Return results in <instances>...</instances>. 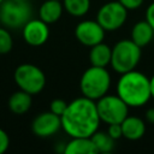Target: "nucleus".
<instances>
[{
  "label": "nucleus",
  "mask_w": 154,
  "mask_h": 154,
  "mask_svg": "<svg viewBox=\"0 0 154 154\" xmlns=\"http://www.w3.org/2000/svg\"><path fill=\"white\" fill-rule=\"evenodd\" d=\"M64 10L73 17H83L90 8V0H61Z\"/></svg>",
  "instance_id": "obj_19"
},
{
  "label": "nucleus",
  "mask_w": 154,
  "mask_h": 154,
  "mask_svg": "<svg viewBox=\"0 0 154 154\" xmlns=\"http://www.w3.org/2000/svg\"><path fill=\"white\" fill-rule=\"evenodd\" d=\"M150 82V93H152V99H154V75L149 78Z\"/></svg>",
  "instance_id": "obj_27"
},
{
  "label": "nucleus",
  "mask_w": 154,
  "mask_h": 154,
  "mask_svg": "<svg viewBox=\"0 0 154 154\" xmlns=\"http://www.w3.org/2000/svg\"><path fill=\"white\" fill-rule=\"evenodd\" d=\"M2 1H4V0H0V4H1V2H2Z\"/></svg>",
  "instance_id": "obj_28"
},
{
  "label": "nucleus",
  "mask_w": 154,
  "mask_h": 154,
  "mask_svg": "<svg viewBox=\"0 0 154 154\" xmlns=\"http://www.w3.org/2000/svg\"><path fill=\"white\" fill-rule=\"evenodd\" d=\"M106 30L100 25L97 20L85 19L79 22L75 28V37L79 43L85 47H93L105 38Z\"/></svg>",
  "instance_id": "obj_9"
},
{
  "label": "nucleus",
  "mask_w": 154,
  "mask_h": 154,
  "mask_svg": "<svg viewBox=\"0 0 154 154\" xmlns=\"http://www.w3.org/2000/svg\"><path fill=\"white\" fill-rule=\"evenodd\" d=\"M111 55H112V47L108 45L100 42L93 47H90L89 52V61L93 66L106 67L111 64Z\"/></svg>",
  "instance_id": "obj_17"
},
{
  "label": "nucleus",
  "mask_w": 154,
  "mask_h": 154,
  "mask_svg": "<svg viewBox=\"0 0 154 154\" xmlns=\"http://www.w3.org/2000/svg\"><path fill=\"white\" fill-rule=\"evenodd\" d=\"M153 37H154V30L146 19L135 23V25L131 28L130 38L141 48L149 45Z\"/></svg>",
  "instance_id": "obj_14"
},
{
  "label": "nucleus",
  "mask_w": 154,
  "mask_h": 154,
  "mask_svg": "<svg viewBox=\"0 0 154 154\" xmlns=\"http://www.w3.org/2000/svg\"><path fill=\"white\" fill-rule=\"evenodd\" d=\"M142 55V48L131 38H124L114 43L112 47L111 67L119 75L135 70Z\"/></svg>",
  "instance_id": "obj_4"
},
{
  "label": "nucleus",
  "mask_w": 154,
  "mask_h": 154,
  "mask_svg": "<svg viewBox=\"0 0 154 154\" xmlns=\"http://www.w3.org/2000/svg\"><path fill=\"white\" fill-rule=\"evenodd\" d=\"M32 105V95L24 91L18 90L14 91L8 99V108L14 114H24L26 113Z\"/></svg>",
  "instance_id": "obj_16"
},
{
  "label": "nucleus",
  "mask_w": 154,
  "mask_h": 154,
  "mask_svg": "<svg viewBox=\"0 0 154 154\" xmlns=\"http://www.w3.org/2000/svg\"><path fill=\"white\" fill-rule=\"evenodd\" d=\"M111 82V75L106 67L91 65L82 73L79 79L82 96L96 101L108 93Z\"/></svg>",
  "instance_id": "obj_3"
},
{
  "label": "nucleus",
  "mask_w": 154,
  "mask_h": 154,
  "mask_svg": "<svg viewBox=\"0 0 154 154\" xmlns=\"http://www.w3.org/2000/svg\"><path fill=\"white\" fill-rule=\"evenodd\" d=\"M60 119L61 129L70 137H90L99 130L101 123L96 102L85 96L69 102Z\"/></svg>",
  "instance_id": "obj_1"
},
{
  "label": "nucleus",
  "mask_w": 154,
  "mask_h": 154,
  "mask_svg": "<svg viewBox=\"0 0 154 154\" xmlns=\"http://www.w3.org/2000/svg\"><path fill=\"white\" fill-rule=\"evenodd\" d=\"M108 135L113 138V140H119L120 137H123V129H122V124L120 123H116V124H109L108 129H107Z\"/></svg>",
  "instance_id": "obj_22"
},
{
  "label": "nucleus",
  "mask_w": 154,
  "mask_h": 154,
  "mask_svg": "<svg viewBox=\"0 0 154 154\" xmlns=\"http://www.w3.org/2000/svg\"><path fill=\"white\" fill-rule=\"evenodd\" d=\"M120 124L123 129V137L129 141H137L142 138L146 132V124L140 117L128 116Z\"/></svg>",
  "instance_id": "obj_12"
},
{
  "label": "nucleus",
  "mask_w": 154,
  "mask_h": 154,
  "mask_svg": "<svg viewBox=\"0 0 154 154\" xmlns=\"http://www.w3.org/2000/svg\"><path fill=\"white\" fill-rule=\"evenodd\" d=\"M13 47V38L10 34L8 29L5 26H0V54H6L11 52Z\"/></svg>",
  "instance_id": "obj_20"
},
{
  "label": "nucleus",
  "mask_w": 154,
  "mask_h": 154,
  "mask_svg": "<svg viewBox=\"0 0 154 154\" xmlns=\"http://www.w3.org/2000/svg\"><path fill=\"white\" fill-rule=\"evenodd\" d=\"M66 107H67V102L65 100H63V99H54L51 102V105H49V111L53 112L54 114L61 117V114L65 112Z\"/></svg>",
  "instance_id": "obj_21"
},
{
  "label": "nucleus",
  "mask_w": 154,
  "mask_h": 154,
  "mask_svg": "<svg viewBox=\"0 0 154 154\" xmlns=\"http://www.w3.org/2000/svg\"><path fill=\"white\" fill-rule=\"evenodd\" d=\"M10 147V137L7 132L0 128V154L5 153Z\"/></svg>",
  "instance_id": "obj_23"
},
{
  "label": "nucleus",
  "mask_w": 154,
  "mask_h": 154,
  "mask_svg": "<svg viewBox=\"0 0 154 154\" xmlns=\"http://www.w3.org/2000/svg\"><path fill=\"white\" fill-rule=\"evenodd\" d=\"M95 102L100 120L107 125L122 123L129 116V106L118 95L106 94Z\"/></svg>",
  "instance_id": "obj_7"
},
{
  "label": "nucleus",
  "mask_w": 154,
  "mask_h": 154,
  "mask_svg": "<svg viewBox=\"0 0 154 154\" xmlns=\"http://www.w3.org/2000/svg\"><path fill=\"white\" fill-rule=\"evenodd\" d=\"M146 119L148 123L154 124V107H150L146 111Z\"/></svg>",
  "instance_id": "obj_26"
},
{
  "label": "nucleus",
  "mask_w": 154,
  "mask_h": 154,
  "mask_svg": "<svg viewBox=\"0 0 154 154\" xmlns=\"http://www.w3.org/2000/svg\"><path fill=\"white\" fill-rule=\"evenodd\" d=\"M117 95L129 107L144 106L152 99L149 78L136 69L122 73L117 82Z\"/></svg>",
  "instance_id": "obj_2"
},
{
  "label": "nucleus",
  "mask_w": 154,
  "mask_h": 154,
  "mask_svg": "<svg viewBox=\"0 0 154 154\" xmlns=\"http://www.w3.org/2000/svg\"><path fill=\"white\" fill-rule=\"evenodd\" d=\"M61 129V119L51 111L37 114L31 122V131L35 136L47 138L55 135Z\"/></svg>",
  "instance_id": "obj_10"
},
{
  "label": "nucleus",
  "mask_w": 154,
  "mask_h": 154,
  "mask_svg": "<svg viewBox=\"0 0 154 154\" xmlns=\"http://www.w3.org/2000/svg\"><path fill=\"white\" fill-rule=\"evenodd\" d=\"M146 20L150 24V26L154 30V1L150 2L146 10Z\"/></svg>",
  "instance_id": "obj_25"
},
{
  "label": "nucleus",
  "mask_w": 154,
  "mask_h": 154,
  "mask_svg": "<svg viewBox=\"0 0 154 154\" xmlns=\"http://www.w3.org/2000/svg\"><path fill=\"white\" fill-rule=\"evenodd\" d=\"M91 141L97 150V153H111L114 149L116 140H113L107 131H95L91 136Z\"/></svg>",
  "instance_id": "obj_18"
},
{
  "label": "nucleus",
  "mask_w": 154,
  "mask_h": 154,
  "mask_svg": "<svg viewBox=\"0 0 154 154\" xmlns=\"http://www.w3.org/2000/svg\"><path fill=\"white\" fill-rule=\"evenodd\" d=\"M13 78L20 90H24L31 95L41 93L46 85L45 72L34 64H20L16 67Z\"/></svg>",
  "instance_id": "obj_6"
},
{
  "label": "nucleus",
  "mask_w": 154,
  "mask_h": 154,
  "mask_svg": "<svg viewBox=\"0 0 154 154\" xmlns=\"http://www.w3.org/2000/svg\"><path fill=\"white\" fill-rule=\"evenodd\" d=\"M49 24L40 18H31L23 28L22 35L24 41L32 47H40L45 45L49 37Z\"/></svg>",
  "instance_id": "obj_11"
},
{
  "label": "nucleus",
  "mask_w": 154,
  "mask_h": 154,
  "mask_svg": "<svg viewBox=\"0 0 154 154\" xmlns=\"http://www.w3.org/2000/svg\"><path fill=\"white\" fill-rule=\"evenodd\" d=\"M128 18V10L119 1H108L103 4L96 14V20L106 31L120 29Z\"/></svg>",
  "instance_id": "obj_8"
},
{
  "label": "nucleus",
  "mask_w": 154,
  "mask_h": 154,
  "mask_svg": "<svg viewBox=\"0 0 154 154\" xmlns=\"http://www.w3.org/2000/svg\"><path fill=\"white\" fill-rule=\"evenodd\" d=\"M128 11H134L137 10L138 7L142 6L143 0H118Z\"/></svg>",
  "instance_id": "obj_24"
},
{
  "label": "nucleus",
  "mask_w": 154,
  "mask_h": 154,
  "mask_svg": "<svg viewBox=\"0 0 154 154\" xmlns=\"http://www.w3.org/2000/svg\"><path fill=\"white\" fill-rule=\"evenodd\" d=\"M32 18L28 0H4L0 4V23L7 29H22Z\"/></svg>",
  "instance_id": "obj_5"
},
{
  "label": "nucleus",
  "mask_w": 154,
  "mask_h": 154,
  "mask_svg": "<svg viewBox=\"0 0 154 154\" xmlns=\"http://www.w3.org/2000/svg\"><path fill=\"white\" fill-rule=\"evenodd\" d=\"M63 11L61 0H45L38 8V18L47 24H53L60 19Z\"/></svg>",
  "instance_id": "obj_13"
},
{
  "label": "nucleus",
  "mask_w": 154,
  "mask_h": 154,
  "mask_svg": "<svg viewBox=\"0 0 154 154\" xmlns=\"http://www.w3.org/2000/svg\"><path fill=\"white\" fill-rule=\"evenodd\" d=\"M97 150L91 141V137H71L65 143L64 154H96Z\"/></svg>",
  "instance_id": "obj_15"
}]
</instances>
